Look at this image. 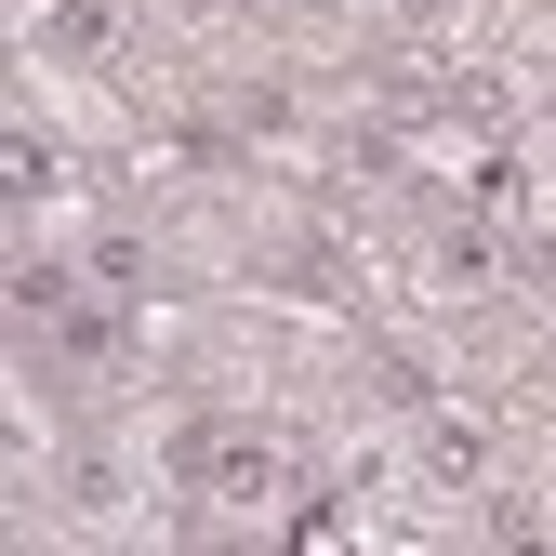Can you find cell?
<instances>
[{
    "mask_svg": "<svg viewBox=\"0 0 556 556\" xmlns=\"http://www.w3.org/2000/svg\"><path fill=\"white\" fill-rule=\"evenodd\" d=\"M119 40V14H106V0H66V14H40V53H66V66H93Z\"/></svg>",
    "mask_w": 556,
    "mask_h": 556,
    "instance_id": "1",
    "label": "cell"
},
{
    "mask_svg": "<svg viewBox=\"0 0 556 556\" xmlns=\"http://www.w3.org/2000/svg\"><path fill=\"white\" fill-rule=\"evenodd\" d=\"M425 477H438V491H477V477H491V425H438L425 438Z\"/></svg>",
    "mask_w": 556,
    "mask_h": 556,
    "instance_id": "2",
    "label": "cell"
}]
</instances>
